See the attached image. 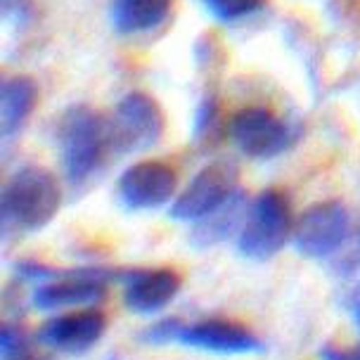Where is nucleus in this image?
I'll return each mask as SVG.
<instances>
[{
	"instance_id": "obj_18",
	"label": "nucleus",
	"mask_w": 360,
	"mask_h": 360,
	"mask_svg": "<svg viewBox=\"0 0 360 360\" xmlns=\"http://www.w3.org/2000/svg\"><path fill=\"white\" fill-rule=\"evenodd\" d=\"M180 327L183 323L176 318H166V320H159V323L150 325L147 330H143L140 339L145 344H152V346H166V344H178V334H180Z\"/></svg>"
},
{
	"instance_id": "obj_12",
	"label": "nucleus",
	"mask_w": 360,
	"mask_h": 360,
	"mask_svg": "<svg viewBox=\"0 0 360 360\" xmlns=\"http://www.w3.org/2000/svg\"><path fill=\"white\" fill-rule=\"evenodd\" d=\"M124 280V304L138 315L164 311L180 292V275L176 270H131L121 275Z\"/></svg>"
},
{
	"instance_id": "obj_2",
	"label": "nucleus",
	"mask_w": 360,
	"mask_h": 360,
	"mask_svg": "<svg viewBox=\"0 0 360 360\" xmlns=\"http://www.w3.org/2000/svg\"><path fill=\"white\" fill-rule=\"evenodd\" d=\"M60 154L69 183L79 185L93 176L109 147L107 121L88 105H74L60 121Z\"/></svg>"
},
{
	"instance_id": "obj_14",
	"label": "nucleus",
	"mask_w": 360,
	"mask_h": 360,
	"mask_svg": "<svg viewBox=\"0 0 360 360\" xmlns=\"http://www.w3.org/2000/svg\"><path fill=\"white\" fill-rule=\"evenodd\" d=\"M242 218H247V199H244V192L237 188L235 195L218 207L214 214L204 216L202 221H197L195 230H192V244L197 247H211V244H218L223 240H228L230 235L235 233L237 228H242Z\"/></svg>"
},
{
	"instance_id": "obj_16",
	"label": "nucleus",
	"mask_w": 360,
	"mask_h": 360,
	"mask_svg": "<svg viewBox=\"0 0 360 360\" xmlns=\"http://www.w3.org/2000/svg\"><path fill=\"white\" fill-rule=\"evenodd\" d=\"M0 358L3 360L29 358V337L15 323H3V330H0Z\"/></svg>"
},
{
	"instance_id": "obj_9",
	"label": "nucleus",
	"mask_w": 360,
	"mask_h": 360,
	"mask_svg": "<svg viewBox=\"0 0 360 360\" xmlns=\"http://www.w3.org/2000/svg\"><path fill=\"white\" fill-rule=\"evenodd\" d=\"M105 327V315L95 311V308H86V311H74L50 318L38 332V342L57 353L79 356V353L90 351L100 342Z\"/></svg>"
},
{
	"instance_id": "obj_11",
	"label": "nucleus",
	"mask_w": 360,
	"mask_h": 360,
	"mask_svg": "<svg viewBox=\"0 0 360 360\" xmlns=\"http://www.w3.org/2000/svg\"><path fill=\"white\" fill-rule=\"evenodd\" d=\"M233 138L247 157L270 159L289 145V128L268 109L249 107L235 114Z\"/></svg>"
},
{
	"instance_id": "obj_21",
	"label": "nucleus",
	"mask_w": 360,
	"mask_h": 360,
	"mask_svg": "<svg viewBox=\"0 0 360 360\" xmlns=\"http://www.w3.org/2000/svg\"><path fill=\"white\" fill-rule=\"evenodd\" d=\"M24 360H36V358H31V356H29V358H24Z\"/></svg>"
},
{
	"instance_id": "obj_19",
	"label": "nucleus",
	"mask_w": 360,
	"mask_h": 360,
	"mask_svg": "<svg viewBox=\"0 0 360 360\" xmlns=\"http://www.w3.org/2000/svg\"><path fill=\"white\" fill-rule=\"evenodd\" d=\"M320 360H360V344L353 349H339V346L327 344L320 349Z\"/></svg>"
},
{
	"instance_id": "obj_8",
	"label": "nucleus",
	"mask_w": 360,
	"mask_h": 360,
	"mask_svg": "<svg viewBox=\"0 0 360 360\" xmlns=\"http://www.w3.org/2000/svg\"><path fill=\"white\" fill-rule=\"evenodd\" d=\"M176 171L162 162L133 164L119 178V197L124 202V207L133 211L164 207L176 195Z\"/></svg>"
},
{
	"instance_id": "obj_6",
	"label": "nucleus",
	"mask_w": 360,
	"mask_h": 360,
	"mask_svg": "<svg viewBox=\"0 0 360 360\" xmlns=\"http://www.w3.org/2000/svg\"><path fill=\"white\" fill-rule=\"evenodd\" d=\"M351 214L342 202H318L308 207L294 225V247L308 259H327L349 240Z\"/></svg>"
},
{
	"instance_id": "obj_10",
	"label": "nucleus",
	"mask_w": 360,
	"mask_h": 360,
	"mask_svg": "<svg viewBox=\"0 0 360 360\" xmlns=\"http://www.w3.org/2000/svg\"><path fill=\"white\" fill-rule=\"evenodd\" d=\"M178 344L218 356H247L263 351V342L254 332L230 320H202L195 325H183Z\"/></svg>"
},
{
	"instance_id": "obj_5",
	"label": "nucleus",
	"mask_w": 360,
	"mask_h": 360,
	"mask_svg": "<svg viewBox=\"0 0 360 360\" xmlns=\"http://www.w3.org/2000/svg\"><path fill=\"white\" fill-rule=\"evenodd\" d=\"M237 180H240V169L230 159H218V162L204 166L173 202L171 218L183 223L202 221L204 216L214 214L235 195Z\"/></svg>"
},
{
	"instance_id": "obj_4",
	"label": "nucleus",
	"mask_w": 360,
	"mask_h": 360,
	"mask_svg": "<svg viewBox=\"0 0 360 360\" xmlns=\"http://www.w3.org/2000/svg\"><path fill=\"white\" fill-rule=\"evenodd\" d=\"M164 112L145 93H128L107 121L109 147L119 154L150 150L164 135Z\"/></svg>"
},
{
	"instance_id": "obj_15",
	"label": "nucleus",
	"mask_w": 360,
	"mask_h": 360,
	"mask_svg": "<svg viewBox=\"0 0 360 360\" xmlns=\"http://www.w3.org/2000/svg\"><path fill=\"white\" fill-rule=\"evenodd\" d=\"M171 0H112L109 19L119 34L152 31L169 17Z\"/></svg>"
},
{
	"instance_id": "obj_1",
	"label": "nucleus",
	"mask_w": 360,
	"mask_h": 360,
	"mask_svg": "<svg viewBox=\"0 0 360 360\" xmlns=\"http://www.w3.org/2000/svg\"><path fill=\"white\" fill-rule=\"evenodd\" d=\"M62 190L57 178L43 166H24L12 176L0 195L3 230L36 233L57 216Z\"/></svg>"
},
{
	"instance_id": "obj_20",
	"label": "nucleus",
	"mask_w": 360,
	"mask_h": 360,
	"mask_svg": "<svg viewBox=\"0 0 360 360\" xmlns=\"http://www.w3.org/2000/svg\"><path fill=\"white\" fill-rule=\"evenodd\" d=\"M353 315H356V325H358V330H360V292H358V297H356V306H353Z\"/></svg>"
},
{
	"instance_id": "obj_7",
	"label": "nucleus",
	"mask_w": 360,
	"mask_h": 360,
	"mask_svg": "<svg viewBox=\"0 0 360 360\" xmlns=\"http://www.w3.org/2000/svg\"><path fill=\"white\" fill-rule=\"evenodd\" d=\"M114 273L102 268L67 270L57 280L43 282L31 297V304L38 311H67V308H86L100 304L107 294V280Z\"/></svg>"
},
{
	"instance_id": "obj_3",
	"label": "nucleus",
	"mask_w": 360,
	"mask_h": 360,
	"mask_svg": "<svg viewBox=\"0 0 360 360\" xmlns=\"http://www.w3.org/2000/svg\"><path fill=\"white\" fill-rule=\"evenodd\" d=\"M292 235V211L285 195H280L278 190H266L247 211V218L237 233V249L252 261H268L285 247Z\"/></svg>"
},
{
	"instance_id": "obj_13",
	"label": "nucleus",
	"mask_w": 360,
	"mask_h": 360,
	"mask_svg": "<svg viewBox=\"0 0 360 360\" xmlns=\"http://www.w3.org/2000/svg\"><path fill=\"white\" fill-rule=\"evenodd\" d=\"M38 88L29 76H12L0 86V135L10 140L12 135L22 131L24 121L31 117L36 107Z\"/></svg>"
},
{
	"instance_id": "obj_17",
	"label": "nucleus",
	"mask_w": 360,
	"mask_h": 360,
	"mask_svg": "<svg viewBox=\"0 0 360 360\" xmlns=\"http://www.w3.org/2000/svg\"><path fill=\"white\" fill-rule=\"evenodd\" d=\"M207 10L223 22H235L247 15H254L263 5V0H204Z\"/></svg>"
}]
</instances>
